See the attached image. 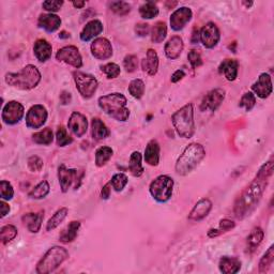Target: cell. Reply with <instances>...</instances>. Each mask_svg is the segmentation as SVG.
Masks as SVG:
<instances>
[{"label":"cell","instance_id":"cell-56","mask_svg":"<svg viewBox=\"0 0 274 274\" xmlns=\"http://www.w3.org/2000/svg\"><path fill=\"white\" fill-rule=\"evenodd\" d=\"M112 184H111V182H108V183H106L104 186L102 187V191H101V196L103 199H108L111 196V191H112V188H111Z\"/></svg>","mask_w":274,"mask_h":274},{"label":"cell","instance_id":"cell-44","mask_svg":"<svg viewBox=\"0 0 274 274\" xmlns=\"http://www.w3.org/2000/svg\"><path fill=\"white\" fill-rule=\"evenodd\" d=\"M256 105V96L253 92H245L239 102V107L244 108L245 112H251Z\"/></svg>","mask_w":274,"mask_h":274},{"label":"cell","instance_id":"cell-51","mask_svg":"<svg viewBox=\"0 0 274 274\" xmlns=\"http://www.w3.org/2000/svg\"><path fill=\"white\" fill-rule=\"evenodd\" d=\"M62 5H64V1H59V0H47V1H44L42 3V8L45 11H47V12L54 13L58 12Z\"/></svg>","mask_w":274,"mask_h":274},{"label":"cell","instance_id":"cell-27","mask_svg":"<svg viewBox=\"0 0 274 274\" xmlns=\"http://www.w3.org/2000/svg\"><path fill=\"white\" fill-rule=\"evenodd\" d=\"M219 268L224 274H236L241 269V261L237 257L224 256L220 259Z\"/></svg>","mask_w":274,"mask_h":274},{"label":"cell","instance_id":"cell-43","mask_svg":"<svg viewBox=\"0 0 274 274\" xmlns=\"http://www.w3.org/2000/svg\"><path fill=\"white\" fill-rule=\"evenodd\" d=\"M110 9L120 16L128 15L131 12V5L124 1H112L110 2Z\"/></svg>","mask_w":274,"mask_h":274},{"label":"cell","instance_id":"cell-49","mask_svg":"<svg viewBox=\"0 0 274 274\" xmlns=\"http://www.w3.org/2000/svg\"><path fill=\"white\" fill-rule=\"evenodd\" d=\"M187 59H188V62H190V65L192 66L193 68H197L203 66L202 55L196 49H192L190 53L187 54Z\"/></svg>","mask_w":274,"mask_h":274},{"label":"cell","instance_id":"cell-60","mask_svg":"<svg viewBox=\"0 0 274 274\" xmlns=\"http://www.w3.org/2000/svg\"><path fill=\"white\" fill-rule=\"evenodd\" d=\"M72 4H73L75 8H77V9H83V8L85 7L86 2H85V1H73Z\"/></svg>","mask_w":274,"mask_h":274},{"label":"cell","instance_id":"cell-8","mask_svg":"<svg viewBox=\"0 0 274 274\" xmlns=\"http://www.w3.org/2000/svg\"><path fill=\"white\" fill-rule=\"evenodd\" d=\"M73 78L79 94L84 99L92 98L99 86L96 78L93 75H91V74L84 73L81 71L73 72Z\"/></svg>","mask_w":274,"mask_h":274},{"label":"cell","instance_id":"cell-12","mask_svg":"<svg viewBox=\"0 0 274 274\" xmlns=\"http://www.w3.org/2000/svg\"><path fill=\"white\" fill-rule=\"evenodd\" d=\"M56 59L76 68L83 67V58L79 50L74 45H68L60 48L56 54Z\"/></svg>","mask_w":274,"mask_h":274},{"label":"cell","instance_id":"cell-33","mask_svg":"<svg viewBox=\"0 0 274 274\" xmlns=\"http://www.w3.org/2000/svg\"><path fill=\"white\" fill-rule=\"evenodd\" d=\"M167 36V26L165 22H158L152 27L151 31V40L153 43H162Z\"/></svg>","mask_w":274,"mask_h":274},{"label":"cell","instance_id":"cell-39","mask_svg":"<svg viewBox=\"0 0 274 274\" xmlns=\"http://www.w3.org/2000/svg\"><path fill=\"white\" fill-rule=\"evenodd\" d=\"M49 190H50L49 183L47 181L43 180L32 188L31 192L29 193V197L33 199H43L48 195Z\"/></svg>","mask_w":274,"mask_h":274},{"label":"cell","instance_id":"cell-17","mask_svg":"<svg viewBox=\"0 0 274 274\" xmlns=\"http://www.w3.org/2000/svg\"><path fill=\"white\" fill-rule=\"evenodd\" d=\"M253 92L260 99H267L268 96H270L273 91L272 87V79L270 74L262 73L259 75L257 82L252 85Z\"/></svg>","mask_w":274,"mask_h":274},{"label":"cell","instance_id":"cell-20","mask_svg":"<svg viewBox=\"0 0 274 274\" xmlns=\"http://www.w3.org/2000/svg\"><path fill=\"white\" fill-rule=\"evenodd\" d=\"M184 48V44H183V40H182L179 36H174L171 37L168 42L165 45V55L168 59L170 60H176L178 59L182 50Z\"/></svg>","mask_w":274,"mask_h":274},{"label":"cell","instance_id":"cell-1","mask_svg":"<svg viewBox=\"0 0 274 274\" xmlns=\"http://www.w3.org/2000/svg\"><path fill=\"white\" fill-rule=\"evenodd\" d=\"M273 174V160H270L261 166L253 180L245 190L242 192L235 204V214L237 218L243 219L249 215L256 208L257 204L261 199L270 177Z\"/></svg>","mask_w":274,"mask_h":274},{"label":"cell","instance_id":"cell-26","mask_svg":"<svg viewBox=\"0 0 274 274\" xmlns=\"http://www.w3.org/2000/svg\"><path fill=\"white\" fill-rule=\"evenodd\" d=\"M239 62L236 59H226L219 67L220 74H224L228 82L236 81L238 77Z\"/></svg>","mask_w":274,"mask_h":274},{"label":"cell","instance_id":"cell-29","mask_svg":"<svg viewBox=\"0 0 274 274\" xmlns=\"http://www.w3.org/2000/svg\"><path fill=\"white\" fill-rule=\"evenodd\" d=\"M91 135L94 140H102L111 135V131L100 118H93L91 120Z\"/></svg>","mask_w":274,"mask_h":274},{"label":"cell","instance_id":"cell-47","mask_svg":"<svg viewBox=\"0 0 274 274\" xmlns=\"http://www.w3.org/2000/svg\"><path fill=\"white\" fill-rule=\"evenodd\" d=\"M0 196L3 201H11L14 196L13 186L7 180H2L0 182Z\"/></svg>","mask_w":274,"mask_h":274},{"label":"cell","instance_id":"cell-15","mask_svg":"<svg viewBox=\"0 0 274 274\" xmlns=\"http://www.w3.org/2000/svg\"><path fill=\"white\" fill-rule=\"evenodd\" d=\"M91 54L99 60H106L113 56L112 43L106 38H96L91 43Z\"/></svg>","mask_w":274,"mask_h":274},{"label":"cell","instance_id":"cell-9","mask_svg":"<svg viewBox=\"0 0 274 274\" xmlns=\"http://www.w3.org/2000/svg\"><path fill=\"white\" fill-rule=\"evenodd\" d=\"M84 173H79L77 169L68 168L66 165H60L58 168V179L62 193H67L68 188L74 186V190H77L81 185Z\"/></svg>","mask_w":274,"mask_h":274},{"label":"cell","instance_id":"cell-21","mask_svg":"<svg viewBox=\"0 0 274 274\" xmlns=\"http://www.w3.org/2000/svg\"><path fill=\"white\" fill-rule=\"evenodd\" d=\"M44 219V211H40L38 213H27L22 218V222L28 230L32 233H37L41 229L42 222Z\"/></svg>","mask_w":274,"mask_h":274},{"label":"cell","instance_id":"cell-61","mask_svg":"<svg viewBox=\"0 0 274 274\" xmlns=\"http://www.w3.org/2000/svg\"><path fill=\"white\" fill-rule=\"evenodd\" d=\"M70 37H71V36H70V33H68L67 31H61V32L59 33V38H60V39H68Z\"/></svg>","mask_w":274,"mask_h":274},{"label":"cell","instance_id":"cell-18","mask_svg":"<svg viewBox=\"0 0 274 274\" xmlns=\"http://www.w3.org/2000/svg\"><path fill=\"white\" fill-rule=\"evenodd\" d=\"M68 128L75 136L83 137L88 130V120L83 114L74 112L68 119Z\"/></svg>","mask_w":274,"mask_h":274},{"label":"cell","instance_id":"cell-53","mask_svg":"<svg viewBox=\"0 0 274 274\" xmlns=\"http://www.w3.org/2000/svg\"><path fill=\"white\" fill-rule=\"evenodd\" d=\"M236 224L235 222H232L230 220H227V219H223L220 221V230L222 232H225L232 229V228H235Z\"/></svg>","mask_w":274,"mask_h":274},{"label":"cell","instance_id":"cell-45","mask_svg":"<svg viewBox=\"0 0 274 274\" xmlns=\"http://www.w3.org/2000/svg\"><path fill=\"white\" fill-rule=\"evenodd\" d=\"M56 141H57V145H58L59 147H66L68 145L72 144L73 138L70 135H68L65 127L60 125L56 133Z\"/></svg>","mask_w":274,"mask_h":274},{"label":"cell","instance_id":"cell-6","mask_svg":"<svg viewBox=\"0 0 274 274\" xmlns=\"http://www.w3.org/2000/svg\"><path fill=\"white\" fill-rule=\"evenodd\" d=\"M68 258V253L65 248L53 247L50 248L41 260L37 265V272L39 274H48L54 272Z\"/></svg>","mask_w":274,"mask_h":274},{"label":"cell","instance_id":"cell-16","mask_svg":"<svg viewBox=\"0 0 274 274\" xmlns=\"http://www.w3.org/2000/svg\"><path fill=\"white\" fill-rule=\"evenodd\" d=\"M193 12L190 8L182 7L177 9L170 16V27L175 31H180L192 20Z\"/></svg>","mask_w":274,"mask_h":274},{"label":"cell","instance_id":"cell-23","mask_svg":"<svg viewBox=\"0 0 274 274\" xmlns=\"http://www.w3.org/2000/svg\"><path fill=\"white\" fill-rule=\"evenodd\" d=\"M103 31V24L99 20H92L86 24L81 32V40L84 42H89L96 38Z\"/></svg>","mask_w":274,"mask_h":274},{"label":"cell","instance_id":"cell-2","mask_svg":"<svg viewBox=\"0 0 274 274\" xmlns=\"http://www.w3.org/2000/svg\"><path fill=\"white\" fill-rule=\"evenodd\" d=\"M128 100L122 93L114 92L103 95L99 99V106L106 115L117 121L125 122L130 118V111L127 107Z\"/></svg>","mask_w":274,"mask_h":274},{"label":"cell","instance_id":"cell-19","mask_svg":"<svg viewBox=\"0 0 274 274\" xmlns=\"http://www.w3.org/2000/svg\"><path fill=\"white\" fill-rule=\"evenodd\" d=\"M211 209H212V203H211L210 199L203 198L194 206L190 215H188V220L195 222L202 221L209 214Z\"/></svg>","mask_w":274,"mask_h":274},{"label":"cell","instance_id":"cell-36","mask_svg":"<svg viewBox=\"0 0 274 274\" xmlns=\"http://www.w3.org/2000/svg\"><path fill=\"white\" fill-rule=\"evenodd\" d=\"M114 154V150L111 147H100L98 150L95 151V165L98 167H103L106 163L110 161Z\"/></svg>","mask_w":274,"mask_h":274},{"label":"cell","instance_id":"cell-7","mask_svg":"<svg viewBox=\"0 0 274 274\" xmlns=\"http://www.w3.org/2000/svg\"><path fill=\"white\" fill-rule=\"evenodd\" d=\"M174 179L167 175H161L154 179L149 186V191L153 199L158 203H167L173 195Z\"/></svg>","mask_w":274,"mask_h":274},{"label":"cell","instance_id":"cell-46","mask_svg":"<svg viewBox=\"0 0 274 274\" xmlns=\"http://www.w3.org/2000/svg\"><path fill=\"white\" fill-rule=\"evenodd\" d=\"M102 72L105 74L106 77L108 79H113V78H117L120 73H121V70H120V67L114 62H110V64H106L104 66L101 67Z\"/></svg>","mask_w":274,"mask_h":274},{"label":"cell","instance_id":"cell-35","mask_svg":"<svg viewBox=\"0 0 274 274\" xmlns=\"http://www.w3.org/2000/svg\"><path fill=\"white\" fill-rule=\"evenodd\" d=\"M68 213V210L66 207L57 210L55 214L48 220L47 224H46V230L51 231V230H54L55 228L58 227L61 224V223L65 221Z\"/></svg>","mask_w":274,"mask_h":274},{"label":"cell","instance_id":"cell-62","mask_svg":"<svg viewBox=\"0 0 274 274\" xmlns=\"http://www.w3.org/2000/svg\"><path fill=\"white\" fill-rule=\"evenodd\" d=\"M165 4H166V7H167L168 9H173L174 7H176V5H177V4H178V2H177V1H174V2L167 1V2H166V3H165Z\"/></svg>","mask_w":274,"mask_h":274},{"label":"cell","instance_id":"cell-58","mask_svg":"<svg viewBox=\"0 0 274 274\" xmlns=\"http://www.w3.org/2000/svg\"><path fill=\"white\" fill-rule=\"evenodd\" d=\"M191 41H192L193 44H196V43H198V41H199V30L197 29V28H194L193 33H192Z\"/></svg>","mask_w":274,"mask_h":274},{"label":"cell","instance_id":"cell-63","mask_svg":"<svg viewBox=\"0 0 274 274\" xmlns=\"http://www.w3.org/2000/svg\"><path fill=\"white\" fill-rule=\"evenodd\" d=\"M242 3H243L244 5H247V7H248V8L252 7V5H253V2H252V1H251V2H245V1H243Z\"/></svg>","mask_w":274,"mask_h":274},{"label":"cell","instance_id":"cell-37","mask_svg":"<svg viewBox=\"0 0 274 274\" xmlns=\"http://www.w3.org/2000/svg\"><path fill=\"white\" fill-rule=\"evenodd\" d=\"M160 10L158 8L157 3H154L153 1H148L140 5L139 8V14L145 20H151L157 17L159 15Z\"/></svg>","mask_w":274,"mask_h":274},{"label":"cell","instance_id":"cell-4","mask_svg":"<svg viewBox=\"0 0 274 274\" xmlns=\"http://www.w3.org/2000/svg\"><path fill=\"white\" fill-rule=\"evenodd\" d=\"M41 73L36 66L28 65L17 73H8L5 75V83L20 90H31L41 82Z\"/></svg>","mask_w":274,"mask_h":274},{"label":"cell","instance_id":"cell-57","mask_svg":"<svg viewBox=\"0 0 274 274\" xmlns=\"http://www.w3.org/2000/svg\"><path fill=\"white\" fill-rule=\"evenodd\" d=\"M0 206H1V218H4V216L9 214L10 212V206L5 203L3 199L0 202Z\"/></svg>","mask_w":274,"mask_h":274},{"label":"cell","instance_id":"cell-55","mask_svg":"<svg viewBox=\"0 0 274 274\" xmlns=\"http://www.w3.org/2000/svg\"><path fill=\"white\" fill-rule=\"evenodd\" d=\"M72 101V94L68 91H62L60 94V103L62 105H68L70 104Z\"/></svg>","mask_w":274,"mask_h":274},{"label":"cell","instance_id":"cell-24","mask_svg":"<svg viewBox=\"0 0 274 274\" xmlns=\"http://www.w3.org/2000/svg\"><path fill=\"white\" fill-rule=\"evenodd\" d=\"M142 71L146 72L148 75L154 76L159 70V56L154 49H148L147 56L145 59L141 61Z\"/></svg>","mask_w":274,"mask_h":274},{"label":"cell","instance_id":"cell-11","mask_svg":"<svg viewBox=\"0 0 274 274\" xmlns=\"http://www.w3.org/2000/svg\"><path fill=\"white\" fill-rule=\"evenodd\" d=\"M221 39V33L219 27L214 23L210 22L206 24L202 30L199 31V41L203 43L204 46L208 49L214 48L219 44Z\"/></svg>","mask_w":274,"mask_h":274},{"label":"cell","instance_id":"cell-50","mask_svg":"<svg viewBox=\"0 0 274 274\" xmlns=\"http://www.w3.org/2000/svg\"><path fill=\"white\" fill-rule=\"evenodd\" d=\"M28 168H29L33 173H39L43 168V160L39 158L38 156H32L28 159Z\"/></svg>","mask_w":274,"mask_h":274},{"label":"cell","instance_id":"cell-34","mask_svg":"<svg viewBox=\"0 0 274 274\" xmlns=\"http://www.w3.org/2000/svg\"><path fill=\"white\" fill-rule=\"evenodd\" d=\"M32 140L38 145L47 146L50 145L54 140V133L50 128H45L40 132L34 133L32 135Z\"/></svg>","mask_w":274,"mask_h":274},{"label":"cell","instance_id":"cell-5","mask_svg":"<svg viewBox=\"0 0 274 274\" xmlns=\"http://www.w3.org/2000/svg\"><path fill=\"white\" fill-rule=\"evenodd\" d=\"M171 122L174 124L176 132L183 138H192L195 134V121H194V108L193 104H188L181 107L171 116Z\"/></svg>","mask_w":274,"mask_h":274},{"label":"cell","instance_id":"cell-40","mask_svg":"<svg viewBox=\"0 0 274 274\" xmlns=\"http://www.w3.org/2000/svg\"><path fill=\"white\" fill-rule=\"evenodd\" d=\"M128 90L133 98L139 100L145 94V83L139 78L133 79V81L130 83Z\"/></svg>","mask_w":274,"mask_h":274},{"label":"cell","instance_id":"cell-13","mask_svg":"<svg viewBox=\"0 0 274 274\" xmlns=\"http://www.w3.org/2000/svg\"><path fill=\"white\" fill-rule=\"evenodd\" d=\"M48 114L46 108L41 104H37L30 107L26 115V125L29 129H40L46 122Z\"/></svg>","mask_w":274,"mask_h":274},{"label":"cell","instance_id":"cell-48","mask_svg":"<svg viewBox=\"0 0 274 274\" xmlns=\"http://www.w3.org/2000/svg\"><path fill=\"white\" fill-rule=\"evenodd\" d=\"M123 67L128 73H133L138 68V58L135 55L125 56L123 60Z\"/></svg>","mask_w":274,"mask_h":274},{"label":"cell","instance_id":"cell-59","mask_svg":"<svg viewBox=\"0 0 274 274\" xmlns=\"http://www.w3.org/2000/svg\"><path fill=\"white\" fill-rule=\"evenodd\" d=\"M222 233V231L220 229H210L208 231V237L210 238H214V237H218Z\"/></svg>","mask_w":274,"mask_h":274},{"label":"cell","instance_id":"cell-22","mask_svg":"<svg viewBox=\"0 0 274 274\" xmlns=\"http://www.w3.org/2000/svg\"><path fill=\"white\" fill-rule=\"evenodd\" d=\"M38 25L40 28H43L47 32H55L61 26V19L58 15L53 13L42 14L39 17Z\"/></svg>","mask_w":274,"mask_h":274},{"label":"cell","instance_id":"cell-54","mask_svg":"<svg viewBox=\"0 0 274 274\" xmlns=\"http://www.w3.org/2000/svg\"><path fill=\"white\" fill-rule=\"evenodd\" d=\"M185 76V72L183 70H181V68H179V70H177L173 75H171V78H170V81L171 83H178L180 82L182 78H183Z\"/></svg>","mask_w":274,"mask_h":274},{"label":"cell","instance_id":"cell-3","mask_svg":"<svg viewBox=\"0 0 274 274\" xmlns=\"http://www.w3.org/2000/svg\"><path fill=\"white\" fill-rule=\"evenodd\" d=\"M206 157V150L203 145L192 142L188 145L176 162V173L180 176H186L195 169Z\"/></svg>","mask_w":274,"mask_h":274},{"label":"cell","instance_id":"cell-25","mask_svg":"<svg viewBox=\"0 0 274 274\" xmlns=\"http://www.w3.org/2000/svg\"><path fill=\"white\" fill-rule=\"evenodd\" d=\"M33 51H34V56L37 57V59L40 62H46L47 60L50 59L53 47H51V45L46 41V40L40 39L34 43Z\"/></svg>","mask_w":274,"mask_h":274},{"label":"cell","instance_id":"cell-42","mask_svg":"<svg viewBox=\"0 0 274 274\" xmlns=\"http://www.w3.org/2000/svg\"><path fill=\"white\" fill-rule=\"evenodd\" d=\"M110 182H111L114 190H115L116 192H121V191H123L125 185L128 184L129 179H128V176L125 174L119 173V174L114 175Z\"/></svg>","mask_w":274,"mask_h":274},{"label":"cell","instance_id":"cell-30","mask_svg":"<svg viewBox=\"0 0 274 274\" xmlns=\"http://www.w3.org/2000/svg\"><path fill=\"white\" fill-rule=\"evenodd\" d=\"M81 228V222L72 221L67 226L66 229L62 230L59 236V241L62 243H71L76 239L78 235V230Z\"/></svg>","mask_w":274,"mask_h":274},{"label":"cell","instance_id":"cell-14","mask_svg":"<svg viewBox=\"0 0 274 274\" xmlns=\"http://www.w3.org/2000/svg\"><path fill=\"white\" fill-rule=\"evenodd\" d=\"M225 94V90L222 88H215L209 91V92L204 96L201 104V110L203 112H215L221 106L223 101H224Z\"/></svg>","mask_w":274,"mask_h":274},{"label":"cell","instance_id":"cell-52","mask_svg":"<svg viewBox=\"0 0 274 274\" xmlns=\"http://www.w3.org/2000/svg\"><path fill=\"white\" fill-rule=\"evenodd\" d=\"M135 32L139 37H147L150 32V27L146 23H138L135 26Z\"/></svg>","mask_w":274,"mask_h":274},{"label":"cell","instance_id":"cell-10","mask_svg":"<svg viewBox=\"0 0 274 274\" xmlns=\"http://www.w3.org/2000/svg\"><path fill=\"white\" fill-rule=\"evenodd\" d=\"M24 114L25 108L20 102L10 101L3 107L1 118L5 124L14 125L21 121L24 117Z\"/></svg>","mask_w":274,"mask_h":274},{"label":"cell","instance_id":"cell-31","mask_svg":"<svg viewBox=\"0 0 274 274\" xmlns=\"http://www.w3.org/2000/svg\"><path fill=\"white\" fill-rule=\"evenodd\" d=\"M265 237V232L261 229L260 227H255L254 229L251 231V233L248 237L247 244H248V250L249 252H254V251L259 247L260 243L262 242Z\"/></svg>","mask_w":274,"mask_h":274},{"label":"cell","instance_id":"cell-28","mask_svg":"<svg viewBox=\"0 0 274 274\" xmlns=\"http://www.w3.org/2000/svg\"><path fill=\"white\" fill-rule=\"evenodd\" d=\"M145 161L150 166H158L160 163V145L158 140L152 139L145 149Z\"/></svg>","mask_w":274,"mask_h":274},{"label":"cell","instance_id":"cell-38","mask_svg":"<svg viewBox=\"0 0 274 274\" xmlns=\"http://www.w3.org/2000/svg\"><path fill=\"white\" fill-rule=\"evenodd\" d=\"M274 261V245L268 249L267 252L261 257L258 265V270L260 273H266L269 271Z\"/></svg>","mask_w":274,"mask_h":274},{"label":"cell","instance_id":"cell-32","mask_svg":"<svg viewBox=\"0 0 274 274\" xmlns=\"http://www.w3.org/2000/svg\"><path fill=\"white\" fill-rule=\"evenodd\" d=\"M141 154L138 151H134L130 157L129 162V170L134 177H140L144 174V167L141 164Z\"/></svg>","mask_w":274,"mask_h":274},{"label":"cell","instance_id":"cell-41","mask_svg":"<svg viewBox=\"0 0 274 274\" xmlns=\"http://www.w3.org/2000/svg\"><path fill=\"white\" fill-rule=\"evenodd\" d=\"M17 236V228L14 225H5L0 230V238L3 244H8L16 238Z\"/></svg>","mask_w":274,"mask_h":274}]
</instances>
